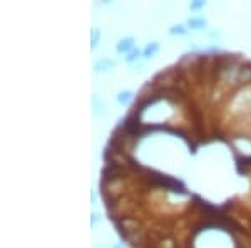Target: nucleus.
Segmentation results:
<instances>
[{
	"mask_svg": "<svg viewBox=\"0 0 251 248\" xmlns=\"http://www.w3.org/2000/svg\"><path fill=\"white\" fill-rule=\"evenodd\" d=\"M186 26H188L189 30H206L208 29V20H206L203 15H193V17H189L186 20Z\"/></svg>",
	"mask_w": 251,
	"mask_h": 248,
	"instance_id": "nucleus-4",
	"label": "nucleus"
},
{
	"mask_svg": "<svg viewBox=\"0 0 251 248\" xmlns=\"http://www.w3.org/2000/svg\"><path fill=\"white\" fill-rule=\"evenodd\" d=\"M100 220H102V218H100V215L96 213V211H92V213H91V226H92V228H94L96 225H99Z\"/></svg>",
	"mask_w": 251,
	"mask_h": 248,
	"instance_id": "nucleus-11",
	"label": "nucleus"
},
{
	"mask_svg": "<svg viewBox=\"0 0 251 248\" xmlns=\"http://www.w3.org/2000/svg\"><path fill=\"white\" fill-rule=\"evenodd\" d=\"M111 248H124L123 243H114V245H111Z\"/></svg>",
	"mask_w": 251,
	"mask_h": 248,
	"instance_id": "nucleus-12",
	"label": "nucleus"
},
{
	"mask_svg": "<svg viewBox=\"0 0 251 248\" xmlns=\"http://www.w3.org/2000/svg\"><path fill=\"white\" fill-rule=\"evenodd\" d=\"M91 109H92V114H94V117H97V119H104V117L107 116V106L99 94H92Z\"/></svg>",
	"mask_w": 251,
	"mask_h": 248,
	"instance_id": "nucleus-1",
	"label": "nucleus"
},
{
	"mask_svg": "<svg viewBox=\"0 0 251 248\" xmlns=\"http://www.w3.org/2000/svg\"><path fill=\"white\" fill-rule=\"evenodd\" d=\"M132 49H136V37H132V35H127V37H121L116 42V46H114L116 54L123 55V57H124L126 54H129Z\"/></svg>",
	"mask_w": 251,
	"mask_h": 248,
	"instance_id": "nucleus-3",
	"label": "nucleus"
},
{
	"mask_svg": "<svg viewBox=\"0 0 251 248\" xmlns=\"http://www.w3.org/2000/svg\"><path fill=\"white\" fill-rule=\"evenodd\" d=\"M96 248H111V247H96Z\"/></svg>",
	"mask_w": 251,
	"mask_h": 248,
	"instance_id": "nucleus-13",
	"label": "nucleus"
},
{
	"mask_svg": "<svg viewBox=\"0 0 251 248\" xmlns=\"http://www.w3.org/2000/svg\"><path fill=\"white\" fill-rule=\"evenodd\" d=\"M188 32L189 29L186 24H173L168 29V34L173 35V37H184V35H188Z\"/></svg>",
	"mask_w": 251,
	"mask_h": 248,
	"instance_id": "nucleus-7",
	"label": "nucleus"
},
{
	"mask_svg": "<svg viewBox=\"0 0 251 248\" xmlns=\"http://www.w3.org/2000/svg\"><path fill=\"white\" fill-rule=\"evenodd\" d=\"M161 51V44L157 40H152V42H148L143 49V59L144 60H149L152 57H156Z\"/></svg>",
	"mask_w": 251,
	"mask_h": 248,
	"instance_id": "nucleus-5",
	"label": "nucleus"
},
{
	"mask_svg": "<svg viewBox=\"0 0 251 248\" xmlns=\"http://www.w3.org/2000/svg\"><path fill=\"white\" fill-rule=\"evenodd\" d=\"M117 67V60L116 59H111V57H100L97 59L94 62V69L96 74H107V72H112L114 69Z\"/></svg>",
	"mask_w": 251,
	"mask_h": 248,
	"instance_id": "nucleus-2",
	"label": "nucleus"
},
{
	"mask_svg": "<svg viewBox=\"0 0 251 248\" xmlns=\"http://www.w3.org/2000/svg\"><path fill=\"white\" fill-rule=\"evenodd\" d=\"M206 5H208V2H204V0H193V2H189L188 3V9L191 10V12H201V10H204L206 9Z\"/></svg>",
	"mask_w": 251,
	"mask_h": 248,
	"instance_id": "nucleus-10",
	"label": "nucleus"
},
{
	"mask_svg": "<svg viewBox=\"0 0 251 248\" xmlns=\"http://www.w3.org/2000/svg\"><path fill=\"white\" fill-rule=\"evenodd\" d=\"M123 59H124L126 64H129V66H132V64L139 62V60L143 59V49H139V47L132 49V51L129 52V54H126Z\"/></svg>",
	"mask_w": 251,
	"mask_h": 248,
	"instance_id": "nucleus-8",
	"label": "nucleus"
},
{
	"mask_svg": "<svg viewBox=\"0 0 251 248\" xmlns=\"http://www.w3.org/2000/svg\"><path fill=\"white\" fill-rule=\"evenodd\" d=\"M132 101H136V94L132 91H129V89H123V91H119L116 94V103L119 106H129Z\"/></svg>",
	"mask_w": 251,
	"mask_h": 248,
	"instance_id": "nucleus-6",
	"label": "nucleus"
},
{
	"mask_svg": "<svg viewBox=\"0 0 251 248\" xmlns=\"http://www.w3.org/2000/svg\"><path fill=\"white\" fill-rule=\"evenodd\" d=\"M100 39H102V32H100V29L92 27L91 29V49L92 51H94V49L100 44Z\"/></svg>",
	"mask_w": 251,
	"mask_h": 248,
	"instance_id": "nucleus-9",
	"label": "nucleus"
}]
</instances>
